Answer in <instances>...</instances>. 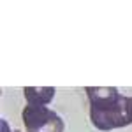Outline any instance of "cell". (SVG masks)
<instances>
[{"label":"cell","mask_w":132,"mask_h":132,"mask_svg":"<svg viewBox=\"0 0 132 132\" xmlns=\"http://www.w3.org/2000/svg\"><path fill=\"white\" fill-rule=\"evenodd\" d=\"M90 120L97 130L108 132L132 125V97L120 95L114 86H86Z\"/></svg>","instance_id":"1"},{"label":"cell","mask_w":132,"mask_h":132,"mask_svg":"<svg viewBox=\"0 0 132 132\" xmlns=\"http://www.w3.org/2000/svg\"><path fill=\"white\" fill-rule=\"evenodd\" d=\"M21 118L27 132H63V120L46 106H30L23 108Z\"/></svg>","instance_id":"2"},{"label":"cell","mask_w":132,"mask_h":132,"mask_svg":"<svg viewBox=\"0 0 132 132\" xmlns=\"http://www.w3.org/2000/svg\"><path fill=\"white\" fill-rule=\"evenodd\" d=\"M55 92L53 86H25L23 95L30 106H48L55 97Z\"/></svg>","instance_id":"3"},{"label":"cell","mask_w":132,"mask_h":132,"mask_svg":"<svg viewBox=\"0 0 132 132\" xmlns=\"http://www.w3.org/2000/svg\"><path fill=\"white\" fill-rule=\"evenodd\" d=\"M2 132H9V123L5 122V120H2ZM12 132V130H11Z\"/></svg>","instance_id":"4"}]
</instances>
